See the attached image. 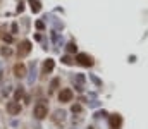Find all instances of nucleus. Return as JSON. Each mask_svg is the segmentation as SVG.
I'll return each instance as SVG.
<instances>
[{
    "mask_svg": "<svg viewBox=\"0 0 148 129\" xmlns=\"http://www.w3.org/2000/svg\"><path fill=\"white\" fill-rule=\"evenodd\" d=\"M33 114H35L36 119H45V117L48 115V109H47L45 103H36L35 109H33Z\"/></svg>",
    "mask_w": 148,
    "mask_h": 129,
    "instance_id": "obj_1",
    "label": "nucleus"
},
{
    "mask_svg": "<svg viewBox=\"0 0 148 129\" xmlns=\"http://www.w3.org/2000/svg\"><path fill=\"white\" fill-rule=\"evenodd\" d=\"M73 100V91L69 89V88H66V89H62L60 93H59V102L60 103H67V102H71Z\"/></svg>",
    "mask_w": 148,
    "mask_h": 129,
    "instance_id": "obj_2",
    "label": "nucleus"
},
{
    "mask_svg": "<svg viewBox=\"0 0 148 129\" xmlns=\"http://www.w3.org/2000/svg\"><path fill=\"white\" fill-rule=\"evenodd\" d=\"M7 112H9L10 115H19V112H21L19 102H9V103H7Z\"/></svg>",
    "mask_w": 148,
    "mask_h": 129,
    "instance_id": "obj_3",
    "label": "nucleus"
},
{
    "mask_svg": "<svg viewBox=\"0 0 148 129\" xmlns=\"http://www.w3.org/2000/svg\"><path fill=\"white\" fill-rule=\"evenodd\" d=\"M29 52H31V42L24 40V42L19 45V50H17V53H19L21 57H24V55H28Z\"/></svg>",
    "mask_w": 148,
    "mask_h": 129,
    "instance_id": "obj_4",
    "label": "nucleus"
},
{
    "mask_svg": "<svg viewBox=\"0 0 148 129\" xmlns=\"http://www.w3.org/2000/svg\"><path fill=\"white\" fill-rule=\"evenodd\" d=\"M76 60L81 64V66H84V67H90L93 62H91V59L86 55V53H77V57H76Z\"/></svg>",
    "mask_w": 148,
    "mask_h": 129,
    "instance_id": "obj_5",
    "label": "nucleus"
},
{
    "mask_svg": "<svg viewBox=\"0 0 148 129\" xmlns=\"http://www.w3.org/2000/svg\"><path fill=\"white\" fill-rule=\"evenodd\" d=\"M121 124H122V119H121V115H112L110 117V126L112 129H121Z\"/></svg>",
    "mask_w": 148,
    "mask_h": 129,
    "instance_id": "obj_6",
    "label": "nucleus"
},
{
    "mask_svg": "<svg viewBox=\"0 0 148 129\" xmlns=\"http://www.w3.org/2000/svg\"><path fill=\"white\" fill-rule=\"evenodd\" d=\"M14 74H16L17 78H24V74H26V67H24V64H16V67H14Z\"/></svg>",
    "mask_w": 148,
    "mask_h": 129,
    "instance_id": "obj_7",
    "label": "nucleus"
},
{
    "mask_svg": "<svg viewBox=\"0 0 148 129\" xmlns=\"http://www.w3.org/2000/svg\"><path fill=\"white\" fill-rule=\"evenodd\" d=\"M53 67H55L53 60H52V59H47V60H45V64H43V69H45V72H52V71H53Z\"/></svg>",
    "mask_w": 148,
    "mask_h": 129,
    "instance_id": "obj_8",
    "label": "nucleus"
},
{
    "mask_svg": "<svg viewBox=\"0 0 148 129\" xmlns=\"http://www.w3.org/2000/svg\"><path fill=\"white\" fill-rule=\"evenodd\" d=\"M29 5H31V10L33 12H40V9H41V5H40L38 0H29Z\"/></svg>",
    "mask_w": 148,
    "mask_h": 129,
    "instance_id": "obj_9",
    "label": "nucleus"
},
{
    "mask_svg": "<svg viewBox=\"0 0 148 129\" xmlns=\"http://www.w3.org/2000/svg\"><path fill=\"white\" fill-rule=\"evenodd\" d=\"M10 53H12V52H10L9 46H3V48H2V55H10Z\"/></svg>",
    "mask_w": 148,
    "mask_h": 129,
    "instance_id": "obj_10",
    "label": "nucleus"
},
{
    "mask_svg": "<svg viewBox=\"0 0 148 129\" xmlns=\"http://www.w3.org/2000/svg\"><path fill=\"white\" fill-rule=\"evenodd\" d=\"M62 62H64V64H73V59H71L69 55H66V57H62Z\"/></svg>",
    "mask_w": 148,
    "mask_h": 129,
    "instance_id": "obj_11",
    "label": "nucleus"
},
{
    "mask_svg": "<svg viewBox=\"0 0 148 129\" xmlns=\"http://www.w3.org/2000/svg\"><path fill=\"white\" fill-rule=\"evenodd\" d=\"M67 50H69V52H76V45H74V43H69V45H67Z\"/></svg>",
    "mask_w": 148,
    "mask_h": 129,
    "instance_id": "obj_12",
    "label": "nucleus"
},
{
    "mask_svg": "<svg viewBox=\"0 0 148 129\" xmlns=\"http://www.w3.org/2000/svg\"><path fill=\"white\" fill-rule=\"evenodd\" d=\"M21 96H23V89H17V91H16V98H17V100H19V98H21Z\"/></svg>",
    "mask_w": 148,
    "mask_h": 129,
    "instance_id": "obj_13",
    "label": "nucleus"
},
{
    "mask_svg": "<svg viewBox=\"0 0 148 129\" xmlns=\"http://www.w3.org/2000/svg\"><path fill=\"white\" fill-rule=\"evenodd\" d=\"M57 85H59V79H53V81H52V89H53V88H57Z\"/></svg>",
    "mask_w": 148,
    "mask_h": 129,
    "instance_id": "obj_14",
    "label": "nucleus"
},
{
    "mask_svg": "<svg viewBox=\"0 0 148 129\" xmlns=\"http://www.w3.org/2000/svg\"><path fill=\"white\" fill-rule=\"evenodd\" d=\"M79 110H81V107H79V105H76V107H73V112H79Z\"/></svg>",
    "mask_w": 148,
    "mask_h": 129,
    "instance_id": "obj_15",
    "label": "nucleus"
}]
</instances>
